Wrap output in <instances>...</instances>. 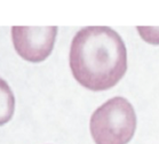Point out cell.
<instances>
[{"instance_id":"cell-1","label":"cell","mask_w":159,"mask_h":144,"mask_svg":"<svg viewBox=\"0 0 159 144\" xmlns=\"http://www.w3.org/2000/svg\"><path fill=\"white\" fill-rule=\"evenodd\" d=\"M70 68L75 79L87 89L112 88L126 73L125 43L109 26L83 28L71 43Z\"/></svg>"},{"instance_id":"cell-2","label":"cell","mask_w":159,"mask_h":144,"mask_svg":"<svg viewBox=\"0 0 159 144\" xmlns=\"http://www.w3.org/2000/svg\"><path fill=\"white\" fill-rule=\"evenodd\" d=\"M90 134L96 144H127L136 129V115L125 97L111 98L90 117Z\"/></svg>"},{"instance_id":"cell-3","label":"cell","mask_w":159,"mask_h":144,"mask_svg":"<svg viewBox=\"0 0 159 144\" xmlns=\"http://www.w3.org/2000/svg\"><path fill=\"white\" fill-rule=\"evenodd\" d=\"M56 26H13L11 39L15 51L25 61H45L54 48Z\"/></svg>"},{"instance_id":"cell-4","label":"cell","mask_w":159,"mask_h":144,"mask_svg":"<svg viewBox=\"0 0 159 144\" xmlns=\"http://www.w3.org/2000/svg\"><path fill=\"white\" fill-rule=\"evenodd\" d=\"M15 97L11 87L0 78V126L8 123L14 115Z\"/></svg>"}]
</instances>
